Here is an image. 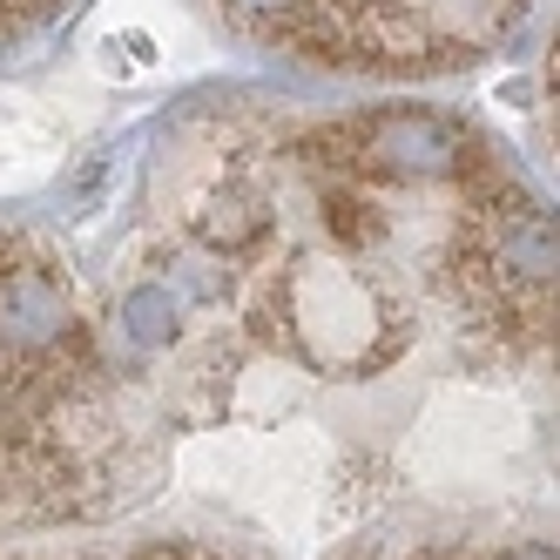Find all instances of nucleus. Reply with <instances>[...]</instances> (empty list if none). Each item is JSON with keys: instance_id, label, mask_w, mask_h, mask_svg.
<instances>
[{"instance_id": "nucleus-1", "label": "nucleus", "mask_w": 560, "mask_h": 560, "mask_svg": "<svg viewBox=\"0 0 560 560\" xmlns=\"http://www.w3.org/2000/svg\"><path fill=\"white\" fill-rule=\"evenodd\" d=\"M55 8H61V0H0V34H21L34 21H48Z\"/></svg>"}]
</instances>
